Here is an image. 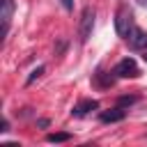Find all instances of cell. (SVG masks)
Here are the masks:
<instances>
[{
	"mask_svg": "<svg viewBox=\"0 0 147 147\" xmlns=\"http://www.w3.org/2000/svg\"><path fill=\"white\" fill-rule=\"evenodd\" d=\"M131 28H133V14H131V9L126 5H122L117 9V14H115V30H117V34L122 39H126Z\"/></svg>",
	"mask_w": 147,
	"mask_h": 147,
	"instance_id": "1",
	"label": "cell"
},
{
	"mask_svg": "<svg viewBox=\"0 0 147 147\" xmlns=\"http://www.w3.org/2000/svg\"><path fill=\"white\" fill-rule=\"evenodd\" d=\"M92 30H94V9L85 7L83 14H80V23H78V41L85 44L92 37Z\"/></svg>",
	"mask_w": 147,
	"mask_h": 147,
	"instance_id": "2",
	"label": "cell"
},
{
	"mask_svg": "<svg viewBox=\"0 0 147 147\" xmlns=\"http://www.w3.org/2000/svg\"><path fill=\"white\" fill-rule=\"evenodd\" d=\"M113 74H115L117 78H138V76H140V69H138V62H136L133 57H124V60H119V62L115 64Z\"/></svg>",
	"mask_w": 147,
	"mask_h": 147,
	"instance_id": "3",
	"label": "cell"
},
{
	"mask_svg": "<svg viewBox=\"0 0 147 147\" xmlns=\"http://www.w3.org/2000/svg\"><path fill=\"white\" fill-rule=\"evenodd\" d=\"M126 41H129V46H131L133 51H147V32H145L142 28H138V25L131 28Z\"/></svg>",
	"mask_w": 147,
	"mask_h": 147,
	"instance_id": "4",
	"label": "cell"
},
{
	"mask_svg": "<svg viewBox=\"0 0 147 147\" xmlns=\"http://www.w3.org/2000/svg\"><path fill=\"white\" fill-rule=\"evenodd\" d=\"M14 0H0V18H2V28H5V34L9 32V23H11V16H14Z\"/></svg>",
	"mask_w": 147,
	"mask_h": 147,
	"instance_id": "5",
	"label": "cell"
},
{
	"mask_svg": "<svg viewBox=\"0 0 147 147\" xmlns=\"http://www.w3.org/2000/svg\"><path fill=\"white\" fill-rule=\"evenodd\" d=\"M126 117V110L122 108V106H115L113 110H103L101 115H99V119L103 122V124H113V122H122Z\"/></svg>",
	"mask_w": 147,
	"mask_h": 147,
	"instance_id": "6",
	"label": "cell"
},
{
	"mask_svg": "<svg viewBox=\"0 0 147 147\" xmlns=\"http://www.w3.org/2000/svg\"><path fill=\"white\" fill-rule=\"evenodd\" d=\"M99 108V101L96 99H83L80 103H76V108L71 110V115L74 117H85L90 110H96Z\"/></svg>",
	"mask_w": 147,
	"mask_h": 147,
	"instance_id": "7",
	"label": "cell"
},
{
	"mask_svg": "<svg viewBox=\"0 0 147 147\" xmlns=\"http://www.w3.org/2000/svg\"><path fill=\"white\" fill-rule=\"evenodd\" d=\"M46 140H48V142H67V140H71V133H64V131L48 133V136H46Z\"/></svg>",
	"mask_w": 147,
	"mask_h": 147,
	"instance_id": "8",
	"label": "cell"
},
{
	"mask_svg": "<svg viewBox=\"0 0 147 147\" xmlns=\"http://www.w3.org/2000/svg\"><path fill=\"white\" fill-rule=\"evenodd\" d=\"M41 74H44V67L39 64V67H37V69H32V74L28 76V80H25V85H32V83H34V80H37V78H39Z\"/></svg>",
	"mask_w": 147,
	"mask_h": 147,
	"instance_id": "9",
	"label": "cell"
},
{
	"mask_svg": "<svg viewBox=\"0 0 147 147\" xmlns=\"http://www.w3.org/2000/svg\"><path fill=\"white\" fill-rule=\"evenodd\" d=\"M136 101H138V96H119V99H117V106L124 108V106H131V103H136Z\"/></svg>",
	"mask_w": 147,
	"mask_h": 147,
	"instance_id": "10",
	"label": "cell"
},
{
	"mask_svg": "<svg viewBox=\"0 0 147 147\" xmlns=\"http://www.w3.org/2000/svg\"><path fill=\"white\" fill-rule=\"evenodd\" d=\"M48 124H51V122H48L46 117H39V119H37V126H39V129H46Z\"/></svg>",
	"mask_w": 147,
	"mask_h": 147,
	"instance_id": "11",
	"label": "cell"
},
{
	"mask_svg": "<svg viewBox=\"0 0 147 147\" xmlns=\"http://www.w3.org/2000/svg\"><path fill=\"white\" fill-rule=\"evenodd\" d=\"M0 131H2V133H7V131H9V119H2V126H0Z\"/></svg>",
	"mask_w": 147,
	"mask_h": 147,
	"instance_id": "12",
	"label": "cell"
},
{
	"mask_svg": "<svg viewBox=\"0 0 147 147\" xmlns=\"http://www.w3.org/2000/svg\"><path fill=\"white\" fill-rule=\"evenodd\" d=\"M62 7L64 9H74V0H62Z\"/></svg>",
	"mask_w": 147,
	"mask_h": 147,
	"instance_id": "13",
	"label": "cell"
},
{
	"mask_svg": "<svg viewBox=\"0 0 147 147\" xmlns=\"http://www.w3.org/2000/svg\"><path fill=\"white\" fill-rule=\"evenodd\" d=\"M138 2H140V5H142V7H147V0H138Z\"/></svg>",
	"mask_w": 147,
	"mask_h": 147,
	"instance_id": "14",
	"label": "cell"
},
{
	"mask_svg": "<svg viewBox=\"0 0 147 147\" xmlns=\"http://www.w3.org/2000/svg\"><path fill=\"white\" fill-rule=\"evenodd\" d=\"M142 60H145V62H147V51H145V55H142Z\"/></svg>",
	"mask_w": 147,
	"mask_h": 147,
	"instance_id": "15",
	"label": "cell"
}]
</instances>
